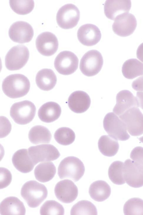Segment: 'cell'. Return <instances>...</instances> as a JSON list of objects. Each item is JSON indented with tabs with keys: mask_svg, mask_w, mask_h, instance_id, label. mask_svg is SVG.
I'll use <instances>...</instances> for the list:
<instances>
[{
	"mask_svg": "<svg viewBox=\"0 0 143 215\" xmlns=\"http://www.w3.org/2000/svg\"><path fill=\"white\" fill-rule=\"evenodd\" d=\"M30 86L28 78L21 74L9 75L3 80L2 90L8 97L15 99L23 97L29 92Z\"/></svg>",
	"mask_w": 143,
	"mask_h": 215,
	"instance_id": "6da1fadb",
	"label": "cell"
},
{
	"mask_svg": "<svg viewBox=\"0 0 143 215\" xmlns=\"http://www.w3.org/2000/svg\"><path fill=\"white\" fill-rule=\"evenodd\" d=\"M21 194L29 207L35 208L46 198L48 190L44 184L35 180H30L23 185Z\"/></svg>",
	"mask_w": 143,
	"mask_h": 215,
	"instance_id": "7a4b0ae2",
	"label": "cell"
},
{
	"mask_svg": "<svg viewBox=\"0 0 143 215\" xmlns=\"http://www.w3.org/2000/svg\"><path fill=\"white\" fill-rule=\"evenodd\" d=\"M85 170L84 164L79 159L70 156L61 161L58 167V174L61 179L68 178L77 182L83 176Z\"/></svg>",
	"mask_w": 143,
	"mask_h": 215,
	"instance_id": "3957f363",
	"label": "cell"
},
{
	"mask_svg": "<svg viewBox=\"0 0 143 215\" xmlns=\"http://www.w3.org/2000/svg\"><path fill=\"white\" fill-rule=\"evenodd\" d=\"M36 110L34 104L26 100L14 104L11 107L10 114L15 123L25 125L32 120L35 115Z\"/></svg>",
	"mask_w": 143,
	"mask_h": 215,
	"instance_id": "277c9868",
	"label": "cell"
},
{
	"mask_svg": "<svg viewBox=\"0 0 143 215\" xmlns=\"http://www.w3.org/2000/svg\"><path fill=\"white\" fill-rule=\"evenodd\" d=\"M103 124L107 133L117 140L126 141L130 138L125 124L114 113H107L104 117Z\"/></svg>",
	"mask_w": 143,
	"mask_h": 215,
	"instance_id": "5b68a950",
	"label": "cell"
},
{
	"mask_svg": "<svg viewBox=\"0 0 143 215\" xmlns=\"http://www.w3.org/2000/svg\"><path fill=\"white\" fill-rule=\"evenodd\" d=\"M29 56V51L26 46L20 44L15 46L9 50L5 56V66L10 71L19 70L26 64Z\"/></svg>",
	"mask_w": 143,
	"mask_h": 215,
	"instance_id": "8992f818",
	"label": "cell"
},
{
	"mask_svg": "<svg viewBox=\"0 0 143 215\" xmlns=\"http://www.w3.org/2000/svg\"><path fill=\"white\" fill-rule=\"evenodd\" d=\"M103 64V58L101 53L93 49L88 51L83 56L80 61L79 68L84 75L92 76L100 71Z\"/></svg>",
	"mask_w": 143,
	"mask_h": 215,
	"instance_id": "52a82bcc",
	"label": "cell"
},
{
	"mask_svg": "<svg viewBox=\"0 0 143 215\" xmlns=\"http://www.w3.org/2000/svg\"><path fill=\"white\" fill-rule=\"evenodd\" d=\"M118 117L131 135L137 136L143 134V114L138 107H132Z\"/></svg>",
	"mask_w": 143,
	"mask_h": 215,
	"instance_id": "ba28073f",
	"label": "cell"
},
{
	"mask_svg": "<svg viewBox=\"0 0 143 215\" xmlns=\"http://www.w3.org/2000/svg\"><path fill=\"white\" fill-rule=\"evenodd\" d=\"M78 8L72 4H66L57 11L56 19L59 26L64 29H71L77 24L80 18Z\"/></svg>",
	"mask_w": 143,
	"mask_h": 215,
	"instance_id": "9c48e42d",
	"label": "cell"
},
{
	"mask_svg": "<svg viewBox=\"0 0 143 215\" xmlns=\"http://www.w3.org/2000/svg\"><path fill=\"white\" fill-rule=\"evenodd\" d=\"M79 59L73 52L64 51L60 52L54 61V66L60 74L69 75L75 72L78 68Z\"/></svg>",
	"mask_w": 143,
	"mask_h": 215,
	"instance_id": "30bf717a",
	"label": "cell"
},
{
	"mask_svg": "<svg viewBox=\"0 0 143 215\" xmlns=\"http://www.w3.org/2000/svg\"><path fill=\"white\" fill-rule=\"evenodd\" d=\"M29 155L36 165L41 162L53 161L60 155L57 149L51 144L31 146L28 149Z\"/></svg>",
	"mask_w": 143,
	"mask_h": 215,
	"instance_id": "8fae6325",
	"label": "cell"
},
{
	"mask_svg": "<svg viewBox=\"0 0 143 215\" xmlns=\"http://www.w3.org/2000/svg\"><path fill=\"white\" fill-rule=\"evenodd\" d=\"M137 25V20L132 14L125 13L118 16L112 25L114 32L117 35L126 37L133 33Z\"/></svg>",
	"mask_w": 143,
	"mask_h": 215,
	"instance_id": "7c38bea8",
	"label": "cell"
},
{
	"mask_svg": "<svg viewBox=\"0 0 143 215\" xmlns=\"http://www.w3.org/2000/svg\"><path fill=\"white\" fill-rule=\"evenodd\" d=\"M33 29L28 23L18 21L13 23L9 30L10 38L14 42L20 44L30 41L34 36Z\"/></svg>",
	"mask_w": 143,
	"mask_h": 215,
	"instance_id": "4fadbf2b",
	"label": "cell"
},
{
	"mask_svg": "<svg viewBox=\"0 0 143 215\" xmlns=\"http://www.w3.org/2000/svg\"><path fill=\"white\" fill-rule=\"evenodd\" d=\"M36 46L38 52L42 55L50 56L57 51L59 43L56 36L49 31L43 32L37 36Z\"/></svg>",
	"mask_w": 143,
	"mask_h": 215,
	"instance_id": "5bb4252c",
	"label": "cell"
},
{
	"mask_svg": "<svg viewBox=\"0 0 143 215\" xmlns=\"http://www.w3.org/2000/svg\"><path fill=\"white\" fill-rule=\"evenodd\" d=\"M54 192L56 197L59 201L67 204L73 202L77 199L78 190L77 186L72 181L65 179L56 184Z\"/></svg>",
	"mask_w": 143,
	"mask_h": 215,
	"instance_id": "9a60e30c",
	"label": "cell"
},
{
	"mask_svg": "<svg viewBox=\"0 0 143 215\" xmlns=\"http://www.w3.org/2000/svg\"><path fill=\"white\" fill-rule=\"evenodd\" d=\"M123 173L125 181L129 186L135 188L143 186V171L130 159L124 163Z\"/></svg>",
	"mask_w": 143,
	"mask_h": 215,
	"instance_id": "2e32d148",
	"label": "cell"
},
{
	"mask_svg": "<svg viewBox=\"0 0 143 215\" xmlns=\"http://www.w3.org/2000/svg\"><path fill=\"white\" fill-rule=\"evenodd\" d=\"M101 36L99 28L91 24L81 26L77 32L79 41L82 44L87 46H93L97 44L100 41Z\"/></svg>",
	"mask_w": 143,
	"mask_h": 215,
	"instance_id": "e0dca14e",
	"label": "cell"
},
{
	"mask_svg": "<svg viewBox=\"0 0 143 215\" xmlns=\"http://www.w3.org/2000/svg\"><path fill=\"white\" fill-rule=\"evenodd\" d=\"M116 100L113 111L118 116L132 107L139 106L137 97L128 90L119 91L117 95Z\"/></svg>",
	"mask_w": 143,
	"mask_h": 215,
	"instance_id": "ac0fdd59",
	"label": "cell"
},
{
	"mask_svg": "<svg viewBox=\"0 0 143 215\" xmlns=\"http://www.w3.org/2000/svg\"><path fill=\"white\" fill-rule=\"evenodd\" d=\"M90 98L86 92L77 91L72 93L69 96L68 104L70 109L76 113L86 111L90 107Z\"/></svg>",
	"mask_w": 143,
	"mask_h": 215,
	"instance_id": "d6986e66",
	"label": "cell"
},
{
	"mask_svg": "<svg viewBox=\"0 0 143 215\" xmlns=\"http://www.w3.org/2000/svg\"><path fill=\"white\" fill-rule=\"evenodd\" d=\"M131 7L130 0H107L104 4V13L108 18L114 20L119 15L129 12Z\"/></svg>",
	"mask_w": 143,
	"mask_h": 215,
	"instance_id": "ffe728a7",
	"label": "cell"
},
{
	"mask_svg": "<svg viewBox=\"0 0 143 215\" xmlns=\"http://www.w3.org/2000/svg\"><path fill=\"white\" fill-rule=\"evenodd\" d=\"M12 161L16 169L23 173L30 172L36 165L26 149H20L16 151L12 156Z\"/></svg>",
	"mask_w": 143,
	"mask_h": 215,
	"instance_id": "44dd1931",
	"label": "cell"
},
{
	"mask_svg": "<svg viewBox=\"0 0 143 215\" xmlns=\"http://www.w3.org/2000/svg\"><path fill=\"white\" fill-rule=\"evenodd\" d=\"M0 214L2 215H24L26 209L23 203L18 198L9 196L1 202Z\"/></svg>",
	"mask_w": 143,
	"mask_h": 215,
	"instance_id": "7402d4cb",
	"label": "cell"
},
{
	"mask_svg": "<svg viewBox=\"0 0 143 215\" xmlns=\"http://www.w3.org/2000/svg\"><path fill=\"white\" fill-rule=\"evenodd\" d=\"M61 112V107L58 104L49 101L44 103L40 107L38 114L41 121L49 123L57 119L60 116Z\"/></svg>",
	"mask_w": 143,
	"mask_h": 215,
	"instance_id": "603a6c76",
	"label": "cell"
},
{
	"mask_svg": "<svg viewBox=\"0 0 143 215\" xmlns=\"http://www.w3.org/2000/svg\"><path fill=\"white\" fill-rule=\"evenodd\" d=\"M57 77L51 69H43L36 74L35 81L38 87L41 89L48 91L53 89L56 85Z\"/></svg>",
	"mask_w": 143,
	"mask_h": 215,
	"instance_id": "cb8c5ba5",
	"label": "cell"
},
{
	"mask_svg": "<svg viewBox=\"0 0 143 215\" xmlns=\"http://www.w3.org/2000/svg\"><path fill=\"white\" fill-rule=\"evenodd\" d=\"M111 189L105 181L98 180L90 185L89 194L92 199L95 201L102 202L107 199L111 194Z\"/></svg>",
	"mask_w": 143,
	"mask_h": 215,
	"instance_id": "d4e9b609",
	"label": "cell"
},
{
	"mask_svg": "<svg viewBox=\"0 0 143 215\" xmlns=\"http://www.w3.org/2000/svg\"><path fill=\"white\" fill-rule=\"evenodd\" d=\"M56 172V167L51 162L40 163L36 167L34 171L36 179L42 183L49 181L52 179Z\"/></svg>",
	"mask_w": 143,
	"mask_h": 215,
	"instance_id": "484cf974",
	"label": "cell"
},
{
	"mask_svg": "<svg viewBox=\"0 0 143 215\" xmlns=\"http://www.w3.org/2000/svg\"><path fill=\"white\" fill-rule=\"evenodd\" d=\"M99 149L104 155L112 157L118 152L119 145L117 140L107 135L101 136L98 142Z\"/></svg>",
	"mask_w": 143,
	"mask_h": 215,
	"instance_id": "4316f807",
	"label": "cell"
},
{
	"mask_svg": "<svg viewBox=\"0 0 143 215\" xmlns=\"http://www.w3.org/2000/svg\"><path fill=\"white\" fill-rule=\"evenodd\" d=\"M52 136L49 130L45 126L36 125L30 130L28 138L31 142L34 144L49 143Z\"/></svg>",
	"mask_w": 143,
	"mask_h": 215,
	"instance_id": "83f0119b",
	"label": "cell"
},
{
	"mask_svg": "<svg viewBox=\"0 0 143 215\" xmlns=\"http://www.w3.org/2000/svg\"><path fill=\"white\" fill-rule=\"evenodd\" d=\"M122 72L124 77L129 79L143 75V63L136 59H129L123 64Z\"/></svg>",
	"mask_w": 143,
	"mask_h": 215,
	"instance_id": "f1b7e54d",
	"label": "cell"
},
{
	"mask_svg": "<svg viewBox=\"0 0 143 215\" xmlns=\"http://www.w3.org/2000/svg\"><path fill=\"white\" fill-rule=\"evenodd\" d=\"M71 215H97V211L95 206L87 200H81L74 205L70 211Z\"/></svg>",
	"mask_w": 143,
	"mask_h": 215,
	"instance_id": "f546056e",
	"label": "cell"
},
{
	"mask_svg": "<svg viewBox=\"0 0 143 215\" xmlns=\"http://www.w3.org/2000/svg\"><path fill=\"white\" fill-rule=\"evenodd\" d=\"M123 162L117 161L112 163L109 168V177L115 184L120 185L125 183L123 173Z\"/></svg>",
	"mask_w": 143,
	"mask_h": 215,
	"instance_id": "4dcf8cb0",
	"label": "cell"
},
{
	"mask_svg": "<svg viewBox=\"0 0 143 215\" xmlns=\"http://www.w3.org/2000/svg\"><path fill=\"white\" fill-rule=\"evenodd\" d=\"M54 137L59 144L66 146L73 142L75 139V135L74 131L70 128L62 127L56 131Z\"/></svg>",
	"mask_w": 143,
	"mask_h": 215,
	"instance_id": "1f68e13d",
	"label": "cell"
},
{
	"mask_svg": "<svg viewBox=\"0 0 143 215\" xmlns=\"http://www.w3.org/2000/svg\"><path fill=\"white\" fill-rule=\"evenodd\" d=\"M9 2L12 10L16 14L21 15L27 14L31 12L34 6V1L32 0H11Z\"/></svg>",
	"mask_w": 143,
	"mask_h": 215,
	"instance_id": "d6a6232c",
	"label": "cell"
},
{
	"mask_svg": "<svg viewBox=\"0 0 143 215\" xmlns=\"http://www.w3.org/2000/svg\"><path fill=\"white\" fill-rule=\"evenodd\" d=\"M123 211L125 215H143V200L138 198L129 199L124 205Z\"/></svg>",
	"mask_w": 143,
	"mask_h": 215,
	"instance_id": "836d02e7",
	"label": "cell"
},
{
	"mask_svg": "<svg viewBox=\"0 0 143 215\" xmlns=\"http://www.w3.org/2000/svg\"><path fill=\"white\" fill-rule=\"evenodd\" d=\"M40 213L41 215H63L64 209L62 205L56 201L49 200L46 201L41 206Z\"/></svg>",
	"mask_w": 143,
	"mask_h": 215,
	"instance_id": "e575fe53",
	"label": "cell"
},
{
	"mask_svg": "<svg viewBox=\"0 0 143 215\" xmlns=\"http://www.w3.org/2000/svg\"><path fill=\"white\" fill-rule=\"evenodd\" d=\"M130 157L135 165L143 171V147L137 146L131 152Z\"/></svg>",
	"mask_w": 143,
	"mask_h": 215,
	"instance_id": "d590c367",
	"label": "cell"
},
{
	"mask_svg": "<svg viewBox=\"0 0 143 215\" xmlns=\"http://www.w3.org/2000/svg\"><path fill=\"white\" fill-rule=\"evenodd\" d=\"M12 176L10 171L7 169L0 167V189H3L8 186L11 183Z\"/></svg>",
	"mask_w": 143,
	"mask_h": 215,
	"instance_id": "8d00e7d4",
	"label": "cell"
},
{
	"mask_svg": "<svg viewBox=\"0 0 143 215\" xmlns=\"http://www.w3.org/2000/svg\"><path fill=\"white\" fill-rule=\"evenodd\" d=\"M1 123L2 124L1 131V138H3L7 136L10 132L11 126L8 119L6 117L1 116Z\"/></svg>",
	"mask_w": 143,
	"mask_h": 215,
	"instance_id": "74e56055",
	"label": "cell"
},
{
	"mask_svg": "<svg viewBox=\"0 0 143 215\" xmlns=\"http://www.w3.org/2000/svg\"><path fill=\"white\" fill-rule=\"evenodd\" d=\"M132 87L136 91H143V76L134 80L132 83Z\"/></svg>",
	"mask_w": 143,
	"mask_h": 215,
	"instance_id": "f35d334b",
	"label": "cell"
},
{
	"mask_svg": "<svg viewBox=\"0 0 143 215\" xmlns=\"http://www.w3.org/2000/svg\"><path fill=\"white\" fill-rule=\"evenodd\" d=\"M137 58L143 62V43L138 46L137 51Z\"/></svg>",
	"mask_w": 143,
	"mask_h": 215,
	"instance_id": "ab89813d",
	"label": "cell"
},
{
	"mask_svg": "<svg viewBox=\"0 0 143 215\" xmlns=\"http://www.w3.org/2000/svg\"><path fill=\"white\" fill-rule=\"evenodd\" d=\"M137 99L139 106L143 109V92L138 91L137 93Z\"/></svg>",
	"mask_w": 143,
	"mask_h": 215,
	"instance_id": "60d3db41",
	"label": "cell"
},
{
	"mask_svg": "<svg viewBox=\"0 0 143 215\" xmlns=\"http://www.w3.org/2000/svg\"><path fill=\"white\" fill-rule=\"evenodd\" d=\"M138 139L140 142L143 143V136L139 138Z\"/></svg>",
	"mask_w": 143,
	"mask_h": 215,
	"instance_id": "b9f144b4",
	"label": "cell"
}]
</instances>
